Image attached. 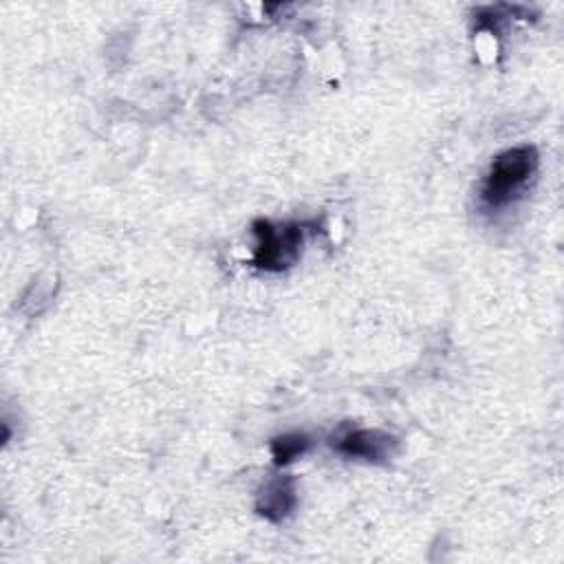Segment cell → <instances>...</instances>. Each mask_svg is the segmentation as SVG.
Returning <instances> with one entry per match:
<instances>
[{
  "label": "cell",
  "instance_id": "1",
  "mask_svg": "<svg viewBox=\"0 0 564 564\" xmlns=\"http://www.w3.org/2000/svg\"><path fill=\"white\" fill-rule=\"evenodd\" d=\"M538 167H540V154L535 145L522 143L500 152L491 161L480 183V192H478L480 203L487 209H502L516 203L527 194L529 185L535 181Z\"/></svg>",
  "mask_w": 564,
  "mask_h": 564
},
{
  "label": "cell",
  "instance_id": "2",
  "mask_svg": "<svg viewBox=\"0 0 564 564\" xmlns=\"http://www.w3.org/2000/svg\"><path fill=\"white\" fill-rule=\"evenodd\" d=\"M313 225L308 223H282L275 225L271 220H256L251 225L256 236V247L251 256V264L262 271H284L300 260L306 234Z\"/></svg>",
  "mask_w": 564,
  "mask_h": 564
},
{
  "label": "cell",
  "instance_id": "3",
  "mask_svg": "<svg viewBox=\"0 0 564 564\" xmlns=\"http://www.w3.org/2000/svg\"><path fill=\"white\" fill-rule=\"evenodd\" d=\"M333 449L346 458H361L368 463H383L399 449V438L383 430L355 427L333 436Z\"/></svg>",
  "mask_w": 564,
  "mask_h": 564
},
{
  "label": "cell",
  "instance_id": "4",
  "mask_svg": "<svg viewBox=\"0 0 564 564\" xmlns=\"http://www.w3.org/2000/svg\"><path fill=\"white\" fill-rule=\"evenodd\" d=\"M297 496H295V482L291 476H278L264 485L256 500V511L271 520L280 522L295 509Z\"/></svg>",
  "mask_w": 564,
  "mask_h": 564
},
{
  "label": "cell",
  "instance_id": "5",
  "mask_svg": "<svg viewBox=\"0 0 564 564\" xmlns=\"http://www.w3.org/2000/svg\"><path fill=\"white\" fill-rule=\"evenodd\" d=\"M311 449V438L304 432H289L271 441V456L275 465H289Z\"/></svg>",
  "mask_w": 564,
  "mask_h": 564
}]
</instances>
